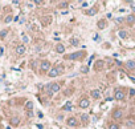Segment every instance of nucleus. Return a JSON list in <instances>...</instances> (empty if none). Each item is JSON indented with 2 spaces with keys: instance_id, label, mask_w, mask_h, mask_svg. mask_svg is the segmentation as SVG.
Listing matches in <instances>:
<instances>
[{
  "instance_id": "f257e3e1",
  "label": "nucleus",
  "mask_w": 135,
  "mask_h": 129,
  "mask_svg": "<svg viewBox=\"0 0 135 129\" xmlns=\"http://www.w3.org/2000/svg\"><path fill=\"white\" fill-rule=\"evenodd\" d=\"M85 56V52H74V53L69 55L68 59H70V60H78V59H82Z\"/></svg>"
},
{
  "instance_id": "f03ea898",
  "label": "nucleus",
  "mask_w": 135,
  "mask_h": 129,
  "mask_svg": "<svg viewBox=\"0 0 135 129\" xmlns=\"http://www.w3.org/2000/svg\"><path fill=\"white\" fill-rule=\"evenodd\" d=\"M80 108H82V109H85V108H89V105H90V101L87 100V98H81L80 100Z\"/></svg>"
},
{
  "instance_id": "7ed1b4c3",
  "label": "nucleus",
  "mask_w": 135,
  "mask_h": 129,
  "mask_svg": "<svg viewBox=\"0 0 135 129\" xmlns=\"http://www.w3.org/2000/svg\"><path fill=\"white\" fill-rule=\"evenodd\" d=\"M41 71H50V63L48 60L41 61Z\"/></svg>"
},
{
  "instance_id": "20e7f679",
  "label": "nucleus",
  "mask_w": 135,
  "mask_h": 129,
  "mask_svg": "<svg viewBox=\"0 0 135 129\" xmlns=\"http://www.w3.org/2000/svg\"><path fill=\"white\" fill-rule=\"evenodd\" d=\"M115 98H117V100H123L124 92L122 91V89H117V91H115Z\"/></svg>"
},
{
  "instance_id": "39448f33",
  "label": "nucleus",
  "mask_w": 135,
  "mask_h": 129,
  "mask_svg": "<svg viewBox=\"0 0 135 129\" xmlns=\"http://www.w3.org/2000/svg\"><path fill=\"white\" fill-rule=\"evenodd\" d=\"M113 117L115 118V120H119V118H122V117H123V112H122L121 109H117V111H114Z\"/></svg>"
},
{
  "instance_id": "423d86ee",
  "label": "nucleus",
  "mask_w": 135,
  "mask_h": 129,
  "mask_svg": "<svg viewBox=\"0 0 135 129\" xmlns=\"http://www.w3.org/2000/svg\"><path fill=\"white\" fill-rule=\"evenodd\" d=\"M58 91H60V85L58 84H52L50 87H49V92H50V93H57Z\"/></svg>"
},
{
  "instance_id": "0eeeda50",
  "label": "nucleus",
  "mask_w": 135,
  "mask_h": 129,
  "mask_svg": "<svg viewBox=\"0 0 135 129\" xmlns=\"http://www.w3.org/2000/svg\"><path fill=\"white\" fill-rule=\"evenodd\" d=\"M58 75H60V72L57 71V68H52L50 71L48 72V76H49V77H57Z\"/></svg>"
},
{
  "instance_id": "6e6552de",
  "label": "nucleus",
  "mask_w": 135,
  "mask_h": 129,
  "mask_svg": "<svg viewBox=\"0 0 135 129\" xmlns=\"http://www.w3.org/2000/svg\"><path fill=\"white\" fill-rule=\"evenodd\" d=\"M68 125H69V127H77V125H78L77 118H74V117L68 118Z\"/></svg>"
},
{
  "instance_id": "1a4fd4ad",
  "label": "nucleus",
  "mask_w": 135,
  "mask_h": 129,
  "mask_svg": "<svg viewBox=\"0 0 135 129\" xmlns=\"http://www.w3.org/2000/svg\"><path fill=\"white\" fill-rule=\"evenodd\" d=\"M16 53L17 55H24L25 53V47L24 45H17V47H16Z\"/></svg>"
},
{
  "instance_id": "9d476101",
  "label": "nucleus",
  "mask_w": 135,
  "mask_h": 129,
  "mask_svg": "<svg viewBox=\"0 0 135 129\" xmlns=\"http://www.w3.org/2000/svg\"><path fill=\"white\" fill-rule=\"evenodd\" d=\"M126 21H127V24H134L135 23V15H128L126 17Z\"/></svg>"
},
{
  "instance_id": "9b49d317",
  "label": "nucleus",
  "mask_w": 135,
  "mask_h": 129,
  "mask_svg": "<svg viewBox=\"0 0 135 129\" xmlns=\"http://www.w3.org/2000/svg\"><path fill=\"white\" fill-rule=\"evenodd\" d=\"M19 124H20V118H19V117H12V118H11V125L17 127Z\"/></svg>"
},
{
  "instance_id": "f8f14e48",
  "label": "nucleus",
  "mask_w": 135,
  "mask_h": 129,
  "mask_svg": "<svg viewBox=\"0 0 135 129\" xmlns=\"http://www.w3.org/2000/svg\"><path fill=\"white\" fill-rule=\"evenodd\" d=\"M126 67H127L128 69H135V61H134V60H128V61L126 63Z\"/></svg>"
},
{
  "instance_id": "ddd939ff",
  "label": "nucleus",
  "mask_w": 135,
  "mask_h": 129,
  "mask_svg": "<svg viewBox=\"0 0 135 129\" xmlns=\"http://www.w3.org/2000/svg\"><path fill=\"white\" fill-rule=\"evenodd\" d=\"M91 97H93V98H99V97H101V93H99V91H97V89H94V91H91Z\"/></svg>"
},
{
  "instance_id": "4468645a",
  "label": "nucleus",
  "mask_w": 135,
  "mask_h": 129,
  "mask_svg": "<svg viewBox=\"0 0 135 129\" xmlns=\"http://www.w3.org/2000/svg\"><path fill=\"white\" fill-rule=\"evenodd\" d=\"M56 51L58 52V53H64L65 52V47L62 44H57V47H56Z\"/></svg>"
},
{
  "instance_id": "2eb2a0df",
  "label": "nucleus",
  "mask_w": 135,
  "mask_h": 129,
  "mask_svg": "<svg viewBox=\"0 0 135 129\" xmlns=\"http://www.w3.org/2000/svg\"><path fill=\"white\" fill-rule=\"evenodd\" d=\"M81 120H82V122H87L89 121V116L86 113H82L81 114Z\"/></svg>"
},
{
  "instance_id": "dca6fc26",
  "label": "nucleus",
  "mask_w": 135,
  "mask_h": 129,
  "mask_svg": "<svg viewBox=\"0 0 135 129\" xmlns=\"http://www.w3.org/2000/svg\"><path fill=\"white\" fill-rule=\"evenodd\" d=\"M33 108V102H31V101H28L27 104H25V109L27 111H31V109Z\"/></svg>"
},
{
  "instance_id": "f3484780",
  "label": "nucleus",
  "mask_w": 135,
  "mask_h": 129,
  "mask_svg": "<svg viewBox=\"0 0 135 129\" xmlns=\"http://www.w3.org/2000/svg\"><path fill=\"white\" fill-rule=\"evenodd\" d=\"M72 108H73V105H72V102H66V105H65V107L62 108V109H64V111H70Z\"/></svg>"
},
{
  "instance_id": "a211bd4d",
  "label": "nucleus",
  "mask_w": 135,
  "mask_h": 129,
  "mask_svg": "<svg viewBox=\"0 0 135 129\" xmlns=\"http://www.w3.org/2000/svg\"><path fill=\"white\" fill-rule=\"evenodd\" d=\"M105 27H106V23H105L103 20H101V21H98V28H101V29H103Z\"/></svg>"
},
{
  "instance_id": "6ab92c4d",
  "label": "nucleus",
  "mask_w": 135,
  "mask_h": 129,
  "mask_svg": "<svg viewBox=\"0 0 135 129\" xmlns=\"http://www.w3.org/2000/svg\"><path fill=\"white\" fill-rule=\"evenodd\" d=\"M86 14H87V15H95V14H97V8H91V9H89Z\"/></svg>"
},
{
  "instance_id": "aec40b11",
  "label": "nucleus",
  "mask_w": 135,
  "mask_h": 129,
  "mask_svg": "<svg viewBox=\"0 0 135 129\" xmlns=\"http://www.w3.org/2000/svg\"><path fill=\"white\" fill-rule=\"evenodd\" d=\"M119 36H121L122 39H127V33L124 31H119Z\"/></svg>"
},
{
  "instance_id": "412c9836",
  "label": "nucleus",
  "mask_w": 135,
  "mask_h": 129,
  "mask_svg": "<svg viewBox=\"0 0 135 129\" xmlns=\"http://www.w3.org/2000/svg\"><path fill=\"white\" fill-rule=\"evenodd\" d=\"M58 7H60V8H66V7H68V3H66V1H62V3H60V4H58Z\"/></svg>"
},
{
  "instance_id": "4be33fe9",
  "label": "nucleus",
  "mask_w": 135,
  "mask_h": 129,
  "mask_svg": "<svg viewBox=\"0 0 135 129\" xmlns=\"http://www.w3.org/2000/svg\"><path fill=\"white\" fill-rule=\"evenodd\" d=\"M109 129H119V125H118V124H110Z\"/></svg>"
},
{
  "instance_id": "5701e85b",
  "label": "nucleus",
  "mask_w": 135,
  "mask_h": 129,
  "mask_svg": "<svg viewBox=\"0 0 135 129\" xmlns=\"http://www.w3.org/2000/svg\"><path fill=\"white\" fill-rule=\"evenodd\" d=\"M70 44L75 47V45H78V40H77V39H72V40H70Z\"/></svg>"
},
{
  "instance_id": "b1692460",
  "label": "nucleus",
  "mask_w": 135,
  "mask_h": 129,
  "mask_svg": "<svg viewBox=\"0 0 135 129\" xmlns=\"http://www.w3.org/2000/svg\"><path fill=\"white\" fill-rule=\"evenodd\" d=\"M12 20H13V17H12V16H7V17L4 19V21H5V23H11Z\"/></svg>"
},
{
  "instance_id": "393cba45",
  "label": "nucleus",
  "mask_w": 135,
  "mask_h": 129,
  "mask_svg": "<svg viewBox=\"0 0 135 129\" xmlns=\"http://www.w3.org/2000/svg\"><path fill=\"white\" fill-rule=\"evenodd\" d=\"M56 68H57V71L60 72V75L62 73V72H64V67H62V65H58V67H56Z\"/></svg>"
},
{
  "instance_id": "a878e982",
  "label": "nucleus",
  "mask_w": 135,
  "mask_h": 129,
  "mask_svg": "<svg viewBox=\"0 0 135 129\" xmlns=\"http://www.w3.org/2000/svg\"><path fill=\"white\" fill-rule=\"evenodd\" d=\"M5 36H7V31H1V32H0V37H1V39H4Z\"/></svg>"
},
{
  "instance_id": "bb28decb",
  "label": "nucleus",
  "mask_w": 135,
  "mask_h": 129,
  "mask_svg": "<svg viewBox=\"0 0 135 129\" xmlns=\"http://www.w3.org/2000/svg\"><path fill=\"white\" fill-rule=\"evenodd\" d=\"M23 41H24V43H28V41H29V39H28V36H25V35H23Z\"/></svg>"
},
{
  "instance_id": "cd10ccee",
  "label": "nucleus",
  "mask_w": 135,
  "mask_h": 129,
  "mask_svg": "<svg viewBox=\"0 0 135 129\" xmlns=\"http://www.w3.org/2000/svg\"><path fill=\"white\" fill-rule=\"evenodd\" d=\"M130 95H131V96L135 95V89H130Z\"/></svg>"
},
{
  "instance_id": "c85d7f7f",
  "label": "nucleus",
  "mask_w": 135,
  "mask_h": 129,
  "mask_svg": "<svg viewBox=\"0 0 135 129\" xmlns=\"http://www.w3.org/2000/svg\"><path fill=\"white\" fill-rule=\"evenodd\" d=\"M94 40L98 41V40H99V36H98V35H94Z\"/></svg>"
},
{
  "instance_id": "c756f323",
  "label": "nucleus",
  "mask_w": 135,
  "mask_h": 129,
  "mask_svg": "<svg viewBox=\"0 0 135 129\" xmlns=\"http://www.w3.org/2000/svg\"><path fill=\"white\" fill-rule=\"evenodd\" d=\"M131 4H133V11L135 12V3H131Z\"/></svg>"
}]
</instances>
